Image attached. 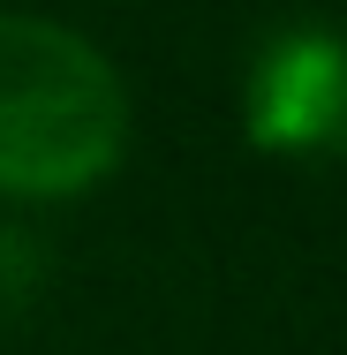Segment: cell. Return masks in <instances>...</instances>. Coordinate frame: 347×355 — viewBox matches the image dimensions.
Returning <instances> with one entry per match:
<instances>
[{
  "label": "cell",
  "instance_id": "cell-3",
  "mask_svg": "<svg viewBox=\"0 0 347 355\" xmlns=\"http://www.w3.org/2000/svg\"><path fill=\"white\" fill-rule=\"evenodd\" d=\"M46 272H53L46 242H38L30 227L0 219V333H8V325H23V318L38 310V295H46Z\"/></svg>",
  "mask_w": 347,
  "mask_h": 355
},
{
  "label": "cell",
  "instance_id": "cell-1",
  "mask_svg": "<svg viewBox=\"0 0 347 355\" xmlns=\"http://www.w3.org/2000/svg\"><path fill=\"white\" fill-rule=\"evenodd\" d=\"M129 91L114 61L53 15L0 8V197H75L114 174Z\"/></svg>",
  "mask_w": 347,
  "mask_h": 355
},
{
  "label": "cell",
  "instance_id": "cell-2",
  "mask_svg": "<svg viewBox=\"0 0 347 355\" xmlns=\"http://www.w3.org/2000/svg\"><path fill=\"white\" fill-rule=\"evenodd\" d=\"M249 121L272 144H347V46L325 31L279 38L257 69Z\"/></svg>",
  "mask_w": 347,
  "mask_h": 355
}]
</instances>
